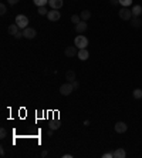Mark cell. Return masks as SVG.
<instances>
[{"label":"cell","instance_id":"1","mask_svg":"<svg viewBox=\"0 0 142 158\" xmlns=\"http://www.w3.org/2000/svg\"><path fill=\"white\" fill-rule=\"evenodd\" d=\"M74 46H77L78 50L87 49V46H88V39L85 37L84 34H78L77 37L74 39Z\"/></svg>","mask_w":142,"mask_h":158},{"label":"cell","instance_id":"2","mask_svg":"<svg viewBox=\"0 0 142 158\" xmlns=\"http://www.w3.org/2000/svg\"><path fill=\"white\" fill-rule=\"evenodd\" d=\"M14 23L20 27V30H24L26 27H29V19H27V16H24V14H17Z\"/></svg>","mask_w":142,"mask_h":158},{"label":"cell","instance_id":"3","mask_svg":"<svg viewBox=\"0 0 142 158\" xmlns=\"http://www.w3.org/2000/svg\"><path fill=\"white\" fill-rule=\"evenodd\" d=\"M118 16H119V19H122V20H131L134 14H132V10H129L128 7H122L118 12Z\"/></svg>","mask_w":142,"mask_h":158},{"label":"cell","instance_id":"4","mask_svg":"<svg viewBox=\"0 0 142 158\" xmlns=\"http://www.w3.org/2000/svg\"><path fill=\"white\" fill-rule=\"evenodd\" d=\"M72 91H74V87H72L71 83H64L63 86L60 87V94L61 96H70Z\"/></svg>","mask_w":142,"mask_h":158},{"label":"cell","instance_id":"5","mask_svg":"<svg viewBox=\"0 0 142 158\" xmlns=\"http://www.w3.org/2000/svg\"><path fill=\"white\" fill-rule=\"evenodd\" d=\"M36 36H37V32H36V29H33V27H26V29L23 30V37H24V39L31 40V39H34Z\"/></svg>","mask_w":142,"mask_h":158},{"label":"cell","instance_id":"6","mask_svg":"<svg viewBox=\"0 0 142 158\" xmlns=\"http://www.w3.org/2000/svg\"><path fill=\"white\" fill-rule=\"evenodd\" d=\"M47 19L50 20V21H58V20L61 19V13H60L58 10H54V9H51V10L47 13Z\"/></svg>","mask_w":142,"mask_h":158},{"label":"cell","instance_id":"7","mask_svg":"<svg viewBox=\"0 0 142 158\" xmlns=\"http://www.w3.org/2000/svg\"><path fill=\"white\" fill-rule=\"evenodd\" d=\"M64 54H65V57H75V56L78 54L77 46H68V47H65Z\"/></svg>","mask_w":142,"mask_h":158},{"label":"cell","instance_id":"8","mask_svg":"<svg viewBox=\"0 0 142 158\" xmlns=\"http://www.w3.org/2000/svg\"><path fill=\"white\" fill-rule=\"evenodd\" d=\"M87 29H88V26H87V23H85L84 20H81L80 23H77V24L74 26V30H75L78 34H83L84 32H87Z\"/></svg>","mask_w":142,"mask_h":158},{"label":"cell","instance_id":"9","mask_svg":"<svg viewBox=\"0 0 142 158\" xmlns=\"http://www.w3.org/2000/svg\"><path fill=\"white\" fill-rule=\"evenodd\" d=\"M114 130H115L116 132H119V134H124V132H127V130H128V125L125 124L124 121H118V123L114 125Z\"/></svg>","mask_w":142,"mask_h":158},{"label":"cell","instance_id":"10","mask_svg":"<svg viewBox=\"0 0 142 158\" xmlns=\"http://www.w3.org/2000/svg\"><path fill=\"white\" fill-rule=\"evenodd\" d=\"M63 4H64L63 0H48V6L54 9V10H60L63 7Z\"/></svg>","mask_w":142,"mask_h":158},{"label":"cell","instance_id":"11","mask_svg":"<svg viewBox=\"0 0 142 158\" xmlns=\"http://www.w3.org/2000/svg\"><path fill=\"white\" fill-rule=\"evenodd\" d=\"M77 57L81 60V61H85V60H88V57H90V53H88L87 49H81V50H78Z\"/></svg>","mask_w":142,"mask_h":158},{"label":"cell","instance_id":"12","mask_svg":"<svg viewBox=\"0 0 142 158\" xmlns=\"http://www.w3.org/2000/svg\"><path fill=\"white\" fill-rule=\"evenodd\" d=\"M19 32H20V27L17 26L16 23H13V24H10V26L7 27V33H9V34H12L13 37H14V36H16L17 33H19Z\"/></svg>","mask_w":142,"mask_h":158},{"label":"cell","instance_id":"13","mask_svg":"<svg viewBox=\"0 0 142 158\" xmlns=\"http://www.w3.org/2000/svg\"><path fill=\"white\" fill-rule=\"evenodd\" d=\"M65 80L71 83V81H74V80H77V76H75V71L74 70H68V71L65 73Z\"/></svg>","mask_w":142,"mask_h":158},{"label":"cell","instance_id":"14","mask_svg":"<svg viewBox=\"0 0 142 158\" xmlns=\"http://www.w3.org/2000/svg\"><path fill=\"white\" fill-rule=\"evenodd\" d=\"M127 157V152L124 148H116L114 151V158H125Z\"/></svg>","mask_w":142,"mask_h":158},{"label":"cell","instance_id":"15","mask_svg":"<svg viewBox=\"0 0 142 158\" xmlns=\"http://www.w3.org/2000/svg\"><path fill=\"white\" fill-rule=\"evenodd\" d=\"M131 26L134 27V29H139V27H142V20L139 19V17L131 19Z\"/></svg>","mask_w":142,"mask_h":158},{"label":"cell","instance_id":"16","mask_svg":"<svg viewBox=\"0 0 142 158\" xmlns=\"http://www.w3.org/2000/svg\"><path fill=\"white\" fill-rule=\"evenodd\" d=\"M132 14H134V17H139V16L142 14V6H139V4L134 6V9H132Z\"/></svg>","mask_w":142,"mask_h":158},{"label":"cell","instance_id":"17","mask_svg":"<svg viewBox=\"0 0 142 158\" xmlns=\"http://www.w3.org/2000/svg\"><path fill=\"white\" fill-rule=\"evenodd\" d=\"M60 127H61V123H60L58 120H56V121H51V123H50V128H51V130H54V131H56V130H58Z\"/></svg>","mask_w":142,"mask_h":158},{"label":"cell","instance_id":"18","mask_svg":"<svg viewBox=\"0 0 142 158\" xmlns=\"http://www.w3.org/2000/svg\"><path fill=\"white\" fill-rule=\"evenodd\" d=\"M33 3L37 7H43L45 4H48V0H33Z\"/></svg>","mask_w":142,"mask_h":158},{"label":"cell","instance_id":"19","mask_svg":"<svg viewBox=\"0 0 142 158\" xmlns=\"http://www.w3.org/2000/svg\"><path fill=\"white\" fill-rule=\"evenodd\" d=\"M81 20H84V21H87V20L91 17V12H88V10H84V12H81Z\"/></svg>","mask_w":142,"mask_h":158},{"label":"cell","instance_id":"20","mask_svg":"<svg viewBox=\"0 0 142 158\" xmlns=\"http://www.w3.org/2000/svg\"><path fill=\"white\" fill-rule=\"evenodd\" d=\"M134 98L135 100L142 98V90L141 88H135V90H134Z\"/></svg>","mask_w":142,"mask_h":158},{"label":"cell","instance_id":"21","mask_svg":"<svg viewBox=\"0 0 142 158\" xmlns=\"http://www.w3.org/2000/svg\"><path fill=\"white\" fill-rule=\"evenodd\" d=\"M81 21V16H78V14H72L71 16V23H74V26Z\"/></svg>","mask_w":142,"mask_h":158},{"label":"cell","instance_id":"22","mask_svg":"<svg viewBox=\"0 0 142 158\" xmlns=\"http://www.w3.org/2000/svg\"><path fill=\"white\" fill-rule=\"evenodd\" d=\"M37 13H39V14H41V16H47V13H48V10L45 9V6H43V7H39V9H37Z\"/></svg>","mask_w":142,"mask_h":158},{"label":"cell","instance_id":"23","mask_svg":"<svg viewBox=\"0 0 142 158\" xmlns=\"http://www.w3.org/2000/svg\"><path fill=\"white\" fill-rule=\"evenodd\" d=\"M119 4H122V7H128L132 4V0H119Z\"/></svg>","mask_w":142,"mask_h":158},{"label":"cell","instance_id":"24","mask_svg":"<svg viewBox=\"0 0 142 158\" xmlns=\"http://www.w3.org/2000/svg\"><path fill=\"white\" fill-rule=\"evenodd\" d=\"M6 13H7V7H6L4 3H1V4H0V14H1V16H4Z\"/></svg>","mask_w":142,"mask_h":158},{"label":"cell","instance_id":"25","mask_svg":"<svg viewBox=\"0 0 142 158\" xmlns=\"http://www.w3.org/2000/svg\"><path fill=\"white\" fill-rule=\"evenodd\" d=\"M7 137V131H6V128H0V138L3 140V138H6Z\"/></svg>","mask_w":142,"mask_h":158},{"label":"cell","instance_id":"26","mask_svg":"<svg viewBox=\"0 0 142 158\" xmlns=\"http://www.w3.org/2000/svg\"><path fill=\"white\" fill-rule=\"evenodd\" d=\"M102 158H114V152H105L102 154Z\"/></svg>","mask_w":142,"mask_h":158},{"label":"cell","instance_id":"27","mask_svg":"<svg viewBox=\"0 0 142 158\" xmlns=\"http://www.w3.org/2000/svg\"><path fill=\"white\" fill-rule=\"evenodd\" d=\"M71 84H72V87H74V90H75V88H78V87H80V83H78L77 80H74V81H71Z\"/></svg>","mask_w":142,"mask_h":158},{"label":"cell","instance_id":"28","mask_svg":"<svg viewBox=\"0 0 142 158\" xmlns=\"http://www.w3.org/2000/svg\"><path fill=\"white\" fill-rule=\"evenodd\" d=\"M7 3H9L10 6H14V4H17V3H19V0H7Z\"/></svg>","mask_w":142,"mask_h":158},{"label":"cell","instance_id":"29","mask_svg":"<svg viewBox=\"0 0 142 158\" xmlns=\"http://www.w3.org/2000/svg\"><path fill=\"white\" fill-rule=\"evenodd\" d=\"M21 37H23V32H19V33L14 36V39H21Z\"/></svg>","mask_w":142,"mask_h":158},{"label":"cell","instance_id":"30","mask_svg":"<svg viewBox=\"0 0 142 158\" xmlns=\"http://www.w3.org/2000/svg\"><path fill=\"white\" fill-rule=\"evenodd\" d=\"M0 155H1V157H4V155H6V151H4V148H3V147L0 148Z\"/></svg>","mask_w":142,"mask_h":158},{"label":"cell","instance_id":"31","mask_svg":"<svg viewBox=\"0 0 142 158\" xmlns=\"http://www.w3.org/2000/svg\"><path fill=\"white\" fill-rule=\"evenodd\" d=\"M110 1H111V4H112V6H116V4L119 3V0H110Z\"/></svg>","mask_w":142,"mask_h":158},{"label":"cell","instance_id":"32","mask_svg":"<svg viewBox=\"0 0 142 158\" xmlns=\"http://www.w3.org/2000/svg\"><path fill=\"white\" fill-rule=\"evenodd\" d=\"M63 158H72V155H71V154H64Z\"/></svg>","mask_w":142,"mask_h":158},{"label":"cell","instance_id":"33","mask_svg":"<svg viewBox=\"0 0 142 158\" xmlns=\"http://www.w3.org/2000/svg\"><path fill=\"white\" fill-rule=\"evenodd\" d=\"M47 154H48L47 151H41V157H43V158H44V157H47Z\"/></svg>","mask_w":142,"mask_h":158}]
</instances>
